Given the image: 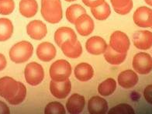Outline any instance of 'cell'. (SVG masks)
Here are the masks:
<instances>
[{
	"label": "cell",
	"mask_w": 152,
	"mask_h": 114,
	"mask_svg": "<svg viewBox=\"0 0 152 114\" xmlns=\"http://www.w3.org/2000/svg\"><path fill=\"white\" fill-rule=\"evenodd\" d=\"M94 75V70L88 63H80L75 68V76L81 82L90 80Z\"/></svg>",
	"instance_id": "ffe728a7"
},
{
	"label": "cell",
	"mask_w": 152,
	"mask_h": 114,
	"mask_svg": "<svg viewBox=\"0 0 152 114\" xmlns=\"http://www.w3.org/2000/svg\"><path fill=\"white\" fill-rule=\"evenodd\" d=\"M139 78L132 70L124 71L118 75V83L124 88H131L137 84Z\"/></svg>",
	"instance_id": "ac0fdd59"
},
{
	"label": "cell",
	"mask_w": 152,
	"mask_h": 114,
	"mask_svg": "<svg viewBox=\"0 0 152 114\" xmlns=\"http://www.w3.org/2000/svg\"><path fill=\"white\" fill-rule=\"evenodd\" d=\"M7 61L3 54H0V71H2L6 67Z\"/></svg>",
	"instance_id": "e575fe53"
},
{
	"label": "cell",
	"mask_w": 152,
	"mask_h": 114,
	"mask_svg": "<svg viewBox=\"0 0 152 114\" xmlns=\"http://www.w3.org/2000/svg\"><path fill=\"white\" fill-rule=\"evenodd\" d=\"M107 44L102 37L98 36L92 37L86 41V50L89 54L93 55H99L105 53L107 49Z\"/></svg>",
	"instance_id": "4fadbf2b"
},
{
	"label": "cell",
	"mask_w": 152,
	"mask_h": 114,
	"mask_svg": "<svg viewBox=\"0 0 152 114\" xmlns=\"http://www.w3.org/2000/svg\"><path fill=\"white\" fill-rule=\"evenodd\" d=\"M13 33V25L7 18L0 19V41L9 40Z\"/></svg>",
	"instance_id": "cb8c5ba5"
},
{
	"label": "cell",
	"mask_w": 152,
	"mask_h": 114,
	"mask_svg": "<svg viewBox=\"0 0 152 114\" xmlns=\"http://www.w3.org/2000/svg\"><path fill=\"white\" fill-rule=\"evenodd\" d=\"M67 2H73V1H75V0H65Z\"/></svg>",
	"instance_id": "8d00e7d4"
},
{
	"label": "cell",
	"mask_w": 152,
	"mask_h": 114,
	"mask_svg": "<svg viewBox=\"0 0 152 114\" xmlns=\"http://www.w3.org/2000/svg\"><path fill=\"white\" fill-rule=\"evenodd\" d=\"M116 88V82L113 78H107L101 82L98 87V92L101 96H108L112 95Z\"/></svg>",
	"instance_id": "484cf974"
},
{
	"label": "cell",
	"mask_w": 152,
	"mask_h": 114,
	"mask_svg": "<svg viewBox=\"0 0 152 114\" xmlns=\"http://www.w3.org/2000/svg\"><path fill=\"white\" fill-rule=\"evenodd\" d=\"M85 100L84 96L75 93L70 96L66 102V108L68 112L72 114H78L82 112L84 110Z\"/></svg>",
	"instance_id": "2e32d148"
},
{
	"label": "cell",
	"mask_w": 152,
	"mask_h": 114,
	"mask_svg": "<svg viewBox=\"0 0 152 114\" xmlns=\"http://www.w3.org/2000/svg\"><path fill=\"white\" fill-rule=\"evenodd\" d=\"M62 52L69 58H77L82 54V48L81 43L78 40H67L61 47Z\"/></svg>",
	"instance_id": "9a60e30c"
},
{
	"label": "cell",
	"mask_w": 152,
	"mask_h": 114,
	"mask_svg": "<svg viewBox=\"0 0 152 114\" xmlns=\"http://www.w3.org/2000/svg\"><path fill=\"white\" fill-rule=\"evenodd\" d=\"M15 9L13 0H0V14L10 15Z\"/></svg>",
	"instance_id": "4dcf8cb0"
},
{
	"label": "cell",
	"mask_w": 152,
	"mask_h": 114,
	"mask_svg": "<svg viewBox=\"0 0 152 114\" xmlns=\"http://www.w3.org/2000/svg\"><path fill=\"white\" fill-rule=\"evenodd\" d=\"M144 1H145V2H146L147 4L152 6V0H144Z\"/></svg>",
	"instance_id": "d590c367"
},
{
	"label": "cell",
	"mask_w": 152,
	"mask_h": 114,
	"mask_svg": "<svg viewBox=\"0 0 152 114\" xmlns=\"http://www.w3.org/2000/svg\"><path fill=\"white\" fill-rule=\"evenodd\" d=\"M27 34L32 39L39 40L45 37L48 34V29L44 23L40 20H33L26 26Z\"/></svg>",
	"instance_id": "7c38bea8"
},
{
	"label": "cell",
	"mask_w": 152,
	"mask_h": 114,
	"mask_svg": "<svg viewBox=\"0 0 152 114\" xmlns=\"http://www.w3.org/2000/svg\"><path fill=\"white\" fill-rule=\"evenodd\" d=\"M134 23L140 27H151L152 10L147 6H141L137 9L133 16Z\"/></svg>",
	"instance_id": "ba28073f"
},
{
	"label": "cell",
	"mask_w": 152,
	"mask_h": 114,
	"mask_svg": "<svg viewBox=\"0 0 152 114\" xmlns=\"http://www.w3.org/2000/svg\"><path fill=\"white\" fill-rule=\"evenodd\" d=\"M77 36L75 31L69 27H60L54 34V40L58 47L61 45L67 40H76Z\"/></svg>",
	"instance_id": "d6986e66"
},
{
	"label": "cell",
	"mask_w": 152,
	"mask_h": 114,
	"mask_svg": "<svg viewBox=\"0 0 152 114\" xmlns=\"http://www.w3.org/2000/svg\"><path fill=\"white\" fill-rule=\"evenodd\" d=\"M84 13H86V10L84 7L79 4H73L67 9L66 18L71 23L75 24L76 20Z\"/></svg>",
	"instance_id": "d4e9b609"
},
{
	"label": "cell",
	"mask_w": 152,
	"mask_h": 114,
	"mask_svg": "<svg viewBox=\"0 0 152 114\" xmlns=\"http://www.w3.org/2000/svg\"><path fill=\"white\" fill-rule=\"evenodd\" d=\"M19 90V82L11 77L5 76L0 78V96L9 102Z\"/></svg>",
	"instance_id": "8992f818"
},
{
	"label": "cell",
	"mask_w": 152,
	"mask_h": 114,
	"mask_svg": "<svg viewBox=\"0 0 152 114\" xmlns=\"http://www.w3.org/2000/svg\"><path fill=\"white\" fill-rule=\"evenodd\" d=\"M130 40L125 33L115 31L110 37V46L118 53H126L130 48Z\"/></svg>",
	"instance_id": "52a82bcc"
},
{
	"label": "cell",
	"mask_w": 152,
	"mask_h": 114,
	"mask_svg": "<svg viewBox=\"0 0 152 114\" xmlns=\"http://www.w3.org/2000/svg\"><path fill=\"white\" fill-rule=\"evenodd\" d=\"M26 96V86L23 84L22 82H19V90L16 92V94L9 101V103L11 105H19L21 102H23Z\"/></svg>",
	"instance_id": "83f0119b"
},
{
	"label": "cell",
	"mask_w": 152,
	"mask_h": 114,
	"mask_svg": "<svg viewBox=\"0 0 152 114\" xmlns=\"http://www.w3.org/2000/svg\"><path fill=\"white\" fill-rule=\"evenodd\" d=\"M71 90H72V85L68 78L64 82L50 81V91L55 98L59 99H65L69 95Z\"/></svg>",
	"instance_id": "9c48e42d"
},
{
	"label": "cell",
	"mask_w": 152,
	"mask_h": 114,
	"mask_svg": "<svg viewBox=\"0 0 152 114\" xmlns=\"http://www.w3.org/2000/svg\"><path fill=\"white\" fill-rule=\"evenodd\" d=\"M88 110L91 114H104L108 111V103L100 96H93L88 102Z\"/></svg>",
	"instance_id": "e0dca14e"
},
{
	"label": "cell",
	"mask_w": 152,
	"mask_h": 114,
	"mask_svg": "<svg viewBox=\"0 0 152 114\" xmlns=\"http://www.w3.org/2000/svg\"><path fill=\"white\" fill-rule=\"evenodd\" d=\"M151 28H152V26H151Z\"/></svg>",
	"instance_id": "74e56055"
},
{
	"label": "cell",
	"mask_w": 152,
	"mask_h": 114,
	"mask_svg": "<svg viewBox=\"0 0 152 114\" xmlns=\"http://www.w3.org/2000/svg\"><path fill=\"white\" fill-rule=\"evenodd\" d=\"M109 114H134V110L132 108V106H130L128 104H119L117 106H114L112 109L108 110Z\"/></svg>",
	"instance_id": "f546056e"
},
{
	"label": "cell",
	"mask_w": 152,
	"mask_h": 114,
	"mask_svg": "<svg viewBox=\"0 0 152 114\" xmlns=\"http://www.w3.org/2000/svg\"><path fill=\"white\" fill-rule=\"evenodd\" d=\"M41 15L47 22L58 23L63 17L61 0H41Z\"/></svg>",
	"instance_id": "6da1fadb"
},
{
	"label": "cell",
	"mask_w": 152,
	"mask_h": 114,
	"mask_svg": "<svg viewBox=\"0 0 152 114\" xmlns=\"http://www.w3.org/2000/svg\"><path fill=\"white\" fill-rule=\"evenodd\" d=\"M24 75L26 82L33 86L40 84L44 78V72L42 66L37 62L29 63L25 68Z\"/></svg>",
	"instance_id": "277c9868"
},
{
	"label": "cell",
	"mask_w": 152,
	"mask_h": 114,
	"mask_svg": "<svg viewBox=\"0 0 152 114\" xmlns=\"http://www.w3.org/2000/svg\"><path fill=\"white\" fill-rule=\"evenodd\" d=\"M114 11L120 15L128 14L133 8L132 0H110Z\"/></svg>",
	"instance_id": "603a6c76"
},
{
	"label": "cell",
	"mask_w": 152,
	"mask_h": 114,
	"mask_svg": "<svg viewBox=\"0 0 152 114\" xmlns=\"http://www.w3.org/2000/svg\"><path fill=\"white\" fill-rule=\"evenodd\" d=\"M45 114H64L65 109L64 106L58 102H51L48 103L44 109Z\"/></svg>",
	"instance_id": "f1b7e54d"
},
{
	"label": "cell",
	"mask_w": 152,
	"mask_h": 114,
	"mask_svg": "<svg viewBox=\"0 0 152 114\" xmlns=\"http://www.w3.org/2000/svg\"><path fill=\"white\" fill-rule=\"evenodd\" d=\"M133 43L140 50H148L152 47V33L148 30L137 31L133 35Z\"/></svg>",
	"instance_id": "30bf717a"
},
{
	"label": "cell",
	"mask_w": 152,
	"mask_h": 114,
	"mask_svg": "<svg viewBox=\"0 0 152 114\" xmlns=\"http://www.w3.org/2000/svg\"><path fill=\"white\" fill-rule=\"evenodd\" d=\"M76 30L80 35L83 37L88 36L89 34H92L94 30V22L90 16L86 13L81 15L77 20L75 23Z\"/></svg>",
	"instance_id": "8fae6325"
},
{
	"label": "cell",
	"mask_w": 152,
	"mask_h": 114,
	"mask_svg": "<svg viewBox=\"0 0 152 114\" xmlns=\"http://www.w3.org/2000/svg\"><path fill=\"white\" fill-rule=\"evenodd\" d=\"M104 58L108 63L113 65H118L122 64L126 58V53H118L115 51L110 46L107 47V49L104 53Z\"/></svg>",
	"instance_id": "7402d4cb"
},
{
	"label": "cell",
	"mask_w": 152,
	"mask_h": 114,
	"mask_svg": "<svg viewBox=\"0 0 152 114\" xmlns=\"http://www.w3.org/2000/svg\"><path fill=\"white\" fill-rule=\"evenodd\" d=\"M144 97L148 103L152 105V85H149L144 88Z\"/></svg>",
	"instance_id": "1f68e13d"
},
{
	"label": "cell",
	"mask_w": 152,
	"mask_h": 114,
	"mask_svg": "<svg viewBox=\"0 0 152 114\" xmlns=\"http://www.w3.org/2000/svg\"><path fill=\"white\" fill-rule=\"evenodd\" d=\"M20 12L26 18H31L37 14L38 5L36 0H21L20 2Z\"/></svg>",
	"instance_id": "44dd1931"
},
{
	"label": "cell",
	"mask_w": 152,
	"mask_h": 114,
	"mask_svg": "<svg viewBox=\"0 0 152 114\" xmlns=\"http://www.w3.org/2000/svg\"><path fill=\"white\" fill-rule=\"evenodd\" d=\"M56 48L51 43L44 42L39 44L37 49V55L40 61L48 62L56 56Z\"/></svg>",
	"instance_id": "5bb4252c"
},
{
	"label": "cell",
	"mask_w": 152,
	"mask_h": 114,
	"mask_svg": "<svg viewBox=\"0 0 152 114\" xmlns=\"http://www.w3.org/2000/svg\"><path fill=\"white\" fill-rule=\"evenodd\" d=\"M10 113V108L5 102L0 101V114H9Z\"/></svg>",
	"instance_id": "836d02e7"
},
{
	"label": "cell",
	"mask_w": 152,
	"mask_h": 114,
	"mask_svg": "<svg viewBox=\"0 0 152 114\" xmlns=\"http://www.w3.org/2000/svg\"><path fill=\"white\" fill-rule=\"evenodd\" d=\"M105 2V0H82V2L84 3L86 6L90 8H94L97 6H100Z\"/></svg>",
	"instance_id": "d6a6232c"
},
{
	"label": "cell",
	"mask_w": 152,
	"mask_h": 114,
	"mask_svg": "<svg viewBox=\"0 0 152 114\" xmlns=\"http://www.w3.org/2000/svg\"><path fill=\"white\" fill-rule=\"evenodd\" d=\"M91 12L96 20H105L108 18L111 13L110 7L107 2H104L97 7L91 8Z\"/></svg>",
	"instance_id": "4316f807"
},
{
	"label": "cell",
	"mask_w": 152,
	"mask_h": 114,
	"mask_svg": "<svg viewBox=\"0 0 152 114\" xmlns=\"http://www.w3.org/2000/svg\"><path fill=\"white\" fill-rule=\"evenodd\" d=\"M34 48L28 41H20L12 47L9 55L12 61L16 64L27 61L33 55Z\"/></svg>",
	"instance_id": "7a4b0ae2"
},
{
	"label": "cell",
	"mask_w": 152,
	"mask_h": 114,
	"mask_svg": "<svg viewBox=\"0 0 152 114\" xmlns=\"http://www.w3.org/2000/svg\"><path fill=\"white\" fill-rule=\"evenodd\" d=\"M72 66L65 60H58L54 62L50 68V77L55 82H64L70 77Z\"/></svg>",
	"instance_id": "3957f363"
},
{
	"label": "cell",
	"mask_w": 152,
	"mask_h": 114,
	"mask_svg": "<svg viewBox=\"0 0 152 114\" xmlns=\"http://www.w3.org/2000/svg\"><path fill=\"white\" fill-rule=\"evenodd\" d=\"M133 68L138 74L148 75L152 71V58L148 53L135 54L133 59Z\"/></svg>",
	"instance_id": "5b68a950"
}]
</instances>
